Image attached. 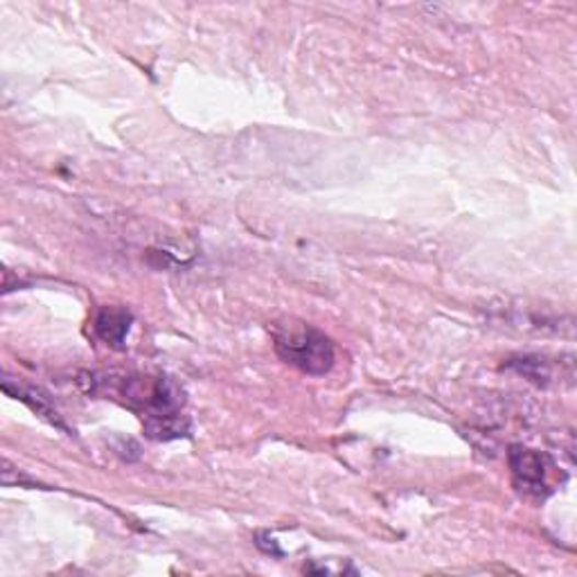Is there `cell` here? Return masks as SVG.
<instances>
[{
  "label": "cell",
  "instance_id": "obj_1",
  "mask_svg": "<svg viewBox=\"0 0 577 577\" xmlns=\"http://www.w3.org/2000/svg\"><path fill=\"white\" fill-rule=\"evenodd\" d=\"M278 357L301 373L323 377L335 365V343L312 325H284L275 332Z\"/></svg>",
  "mask_w": 577,
  "mask_h": 577
},
{
  "label": "cell",
  "instance_id": "obj_2",
  "mask_svg": "<svg viewBox=\"0 0 577 577\" xmlns=\"http://www.w3.org/2000/svg\"><path fill=\"white\" fill-rule=\"evenodd\" d=\"M555 463L551 456L542 451H534L528 446H512L510 449V472L514 487L532 499H546L553 494V476Z\"/></svg>",
  "mask_w": 577,
  "mask_h": 577
},
{
  "label": "cell",
  "instance_id": "obj_3",
  "mask_svg": "<svg viewBox=\"0 0 577 577\" xmlns=\"http://www.w3.org/2000/svg\"><path fill=\"white\" fill-rule=\"evenodd\" d=\"M132 320H134V316L129 309L102 307L98 312V318H95V332L106 346L120 350V348H125V339L129 335Z\"/></svg>",
  "mask_w": 577,
  "mask_h": 577
},
{
  "label": "cell",
  "instance_id": "obj_4",
  "mask_svg": "<svg viewBox=\"0 0 577 577\" xmlns=\"http://www.w3.org/2000/svg\"><path fill=\"white\" fill-rule=\"evenodd\" d=\"M3 388H5V393H10V395H14L16 399L25 401V404L34 410L36 416L46 418L50 425H55V427H59V429L66 431L64 422L59 420V414L50 406V399H48L46 395H41V391H36V388H25V386L12 388V384H8V382H3Z\"/></svg>",
  "mask_w": 577,
  "mask_h": 577
}]
</instances>
